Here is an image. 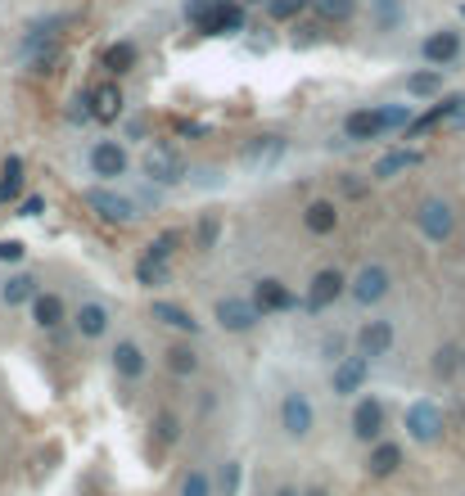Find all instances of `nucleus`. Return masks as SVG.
Listing matches in <instances>:
<instances>
[{
  "label": "nucleus",
  "instance_id": "7",
  "mask_svg": "<svg viewBox=\"0 0 465 496\" xmlns=\"http://www.w3.org/2000/svg\"><path fill=\"white\" fill-rule=\"evenodd\" d=\"M86 167L100 176V181H118L131 172V154L118 145V140H95V145L86 150Z\"/></svg>",
  "mask_w": 465,
  "mask_h": 496
},
{
  "label": "nucleus",
  "instance_id": "2",
  "mask_svg": "<svg viewBox=\"0 0 465 496\" xmlns=\"http://www.w3.org/2000/svg\"><path fill=\"white\" fill-rule=\"evenodd\" d=\"M86 203H91L95 217L109 222V226H131V222L145 217L141 203L131 199V194H122V190H113V185H91V190H86Z\"/></svg>",
  "mask_w": 465,
  "mask_h": 496
},
{
  "label": "nucleus",
  "instance_id": "54",
  "mask_svg": "<svg viewBox=\"0 0 465 496\" xmlns=\"http://www.w3.org/2000/svg\"><path fill=\"white\" fill-rule=\"evenodd\" d=\"M307 496H330V492H321V487H316V492H307Z\"/></svg>",
  "mask_w": 465,
  "mask_h": 496
},
{
  "label": "nucleus",
  "instance_id": "15",
  "mask_svg": "<svg viewBox=\"0 0 465 496\" xmlns=\"http://www.w3.org/2000/svg\"><path fill=\"white\" fill-rule=\"evenodd\" d=\"M281 429L290 438H307L316 429V411H312V402L303 393H285L281 397Z\"/></svg>",
  "mask_w": 465,
  "mask_h": 496
},
{
  "label": "nucleus",
  "instance_id": "51",
  "mask_svg": "<svg viewBox=\"0 0 465 496\" xmlns=\"http://www.w3.org/2000/svg\"><path fill=\"white\" fill-rule=\"evenodd\" d=\"M176 131H181V135H190V140H194V135H208V126H204V122H176Z\"/></svg>",
  "mask_w": 465,
  "mask_h": 496
},
{
  "label": "nucleus",
  "instance_id": "55",
  "mask_svg": "<svg viewBox=\"0 0 465 496\" xmlns=\"http://www.w3.org/2000/svg\"><path fill=\"white\" fill-rule=\"evenodd\" d=\"M461 370H465V352H461Z\"/></svg>",
  "mask_w": 465,
  "mask_h": 496
},
{
  "label": "nucleus",
  "instance_id": "22",
  "mask_svg": "<svg viewBox=\"0 0 465 496\" xmlns=\"http://www.w3.org/2000/svg\"><path fill=\"white\" fill-rule=\"evenodd\" d=\"M344 135L353 140V145H366V140H379V135H388V131H384L379 109H357V113L344 118Z\"/></svg>",
  "mask_w": 465,
  "mask_h": 496
},
{
  "label": "nucleus",
  "instance_id": "48",
  "mask_svg": "<svg viewBox=\"0 0 465 496\" xmlns=\"http://www.w3.org/2000/svg\"><path fill=\"white\" fill-rule=\"evenodd\" d=\"M126 140H150V118H131L126 122Z\"/></svg>",
  "mask_w": 465,
  "mask_h": 496
},
{
  "label": "nucleus",
  "instance_id": "10",
  "mask_svg": "<svg viewBox=\"0 0 465 496\" xmlns=\"http://www.w3.org/2000/svg\"><path fill=\"white\" fill-rule=\"evenodd\" d=\"M393 343H397V329H393V321H366L357 334H353V347H357V357H366V362H379V357H388L393 352Z\"/></svg>",
  "mask_w": 465,
  "mask_h": 496
},
{
  "label": "nucleus",
  "instance_id": "6",
  "mask_svg": "<svg viewBox=\"0 0 465 496\" xmlns=\"http://www.w3.org/2000/svg\"><path fill=\"white\" fill-rule=\"evenodd\" d=\"M344 289H348L344 271H335V266L316 271V275H312V285H307V298H303V312H307V316H321L330 303H339V298H344Z\"/></svg>",
  "mask_w": 465,
  "mask_h": 496
},
{
  "label": "nucleus",
  "instance_id": "50",
  "mask_svg": "<svg viewBox=\"0 0 465 496\" xmlns=\"http://www.w3.org/2000/svg\"><path fill=\"white\" fill-rule=\"evenodd\" d=\"M0 262H23V244L19 240H0Z\"/></svg>",
  "mask_w": 465,
  "mask_h": 496
},
{
  "label": "nucleus",
  "instance_id": "28",
  "mask_svg": "<svg viewBox=\"0 0 465 496\" xmlns=\"http://www.w3.org/2000/svg\"><path fill=\"white\" fill-rule=\"evenodd\" d=\"M366 469H371V478H388V474H397V469H403V447H397V443H375L371 447V460H366Z\"/></svg>",
  "mask_w": 465,
  "mask_h": 496
},
{
  "label": "nucleus",
  "instance_id": "14",
  "mask_svg": "<svg viewBox=\"0 0 465 496\" xmlns=\"http://www.w3.org/2000/svg\"><path fill=\"white\" fill-rule=\"evenodd\" d=\"M371 366H375V362L353 357V352H348L344 362H335V375H330V393H335V397H353V393H362L366 379H371Z\"/></svg>",
  "mask_w": 465,
  "mask_h": 496
},
{
  "label": "nucleus",
  "instance_id": "26",
  "mask_svg": "<svg viewBox=\"0 0 465 496\" xmlns=\"http://www.w3.org/2000/svg\"><path fill=\"white\" fill-rule=\"evenodd\" d=\"M136 285H145V289L172 285V262H163V257H154V253H141V257H136Z\"/></svg>",
  "mask_w": 465,
  "mask_h": 496
},
{
  "label": "nucleus",
  "instance_id": "13",
  "mask_svg": "<svg viewBox=\"0 0 465 496\" xmlns=\"http://www.w3.org/2000/svg\"><path fill=\"white\" fill-rule=\"evenodd\" d=\"M447 122L465 126V95H447V100H438L429 113L412 118V126H407V140H416V135H425V131H434V126H447Z\"/></svg>",
  "mask_w": 465,
  "mask_h": 496
},
{
  "label": "nucleus",
  "instance_id": "38",
  "mask_svg": "<svg viewBox=\"0 0 465 496\" xmlns=\"http://www.w3.org/2000/svg\"><path fill=\"white\" fill-rule=\"evenodd\" d=\"M176 248H181V235H176V231H163V235H154V240L145 244V253H154V257H163V262H172Z\"/></svg>",
  "mask_w": 465,
  "mask_h": 496
},
{
  "label": "nucleus",
  "instance_id": "43",
  "mask_svg": "<svg viewBox=\"0 0 465 496\" xmlns=\"http://www.w3.org/2000/svg\"><path fill=\"white\" fill-rule=\"evenodd\" d=\"M69 122H73V126H82V122H91V100H86V91L69 100Z\"/></svg>",
  "mask_w": 465,
  "mask_h": 496
},
{
  "label": "nucleus",
  "instance_id": "19",
  "mask_svg": "<svg viewBox=\"0 0 465 496\" xmlns=\"http://www.w3.org/2000/svg\"><path fill=\"white\" fill-rule=\"evenodd\" d=\"M86 100H91V118H95V122H104V126H109V122H118V118H122V104H126V100H122V86H118L113 77L95 82V86L86 91Z\"/></svg>",
  "mask_w": 465,
  "mask_h": 496
},
{
  "label": "nucleus",
  "instance_id": "34",
  "mask_svg": "<svg viewBox=\"0 0 465 496\" xmlns=\"http://www.w3.org/2000/svg\"><path fill=\"white\" fill-rule=\"evenodd\" d=\"M438 91H443V73H438V68H420V73L407 77V95H416V100H434Z\"/></svg>",
  "mask_w": 465,
  "mask_h": 496
},
{
  "label": "nucleus",
  "instance_id": "27",
  "mask_svg": "<svg viewBox=\"0 0 465 496\" xmlns=\"http://www.w3.org/2000/svg\"><path fill=\"white\" fill-rule=\"evenodd\" d=\"M150 312H154V321H159V325H167V329H181V334H199V329H204V325H199V321H194V316H190L181 303H167V298H159Z\"/></svg>",
  "mask_w": 465,
  "mask_h": 496
},
{
  "label": "nucleus",
  "instance_id": "31",
  "mask_svg": "<svg viewBox=\"0 0 465 496\" xmlns=\"http://www.w3.org/2000/svg\"><path fill=\"white\" fill-rule=\"evenodd\" d=\"M163 362H167V370H172V375L190 379V375L199 370V352H194L190 343H167V352H163Z\"/></svg>",
  "mask_w": 465,
  "mask_h": 496
},
{
  "label": "nucleus",
  "instance_id": "42",
  "mask_svg": "<svg viewBox=\"0 0 465 496\" xmlns=\"http://www.w3.org/2000/svg\"><path fill=\"white\" fill-rule=\"evenodd\" d=\"M222 5H226V0H185V19L199 23L204 14H213V10H222Z\"/></svg>",
  "mask_w": 465,
  "mask_h": 496
},
{
  "label": "nucleus",
  "instance_id": "49",
  "mask_svg": "<svg viewBox=\"0 0 465 496\" xmlns=\"http://www.w3.org/2000/svg\"><path fill=\"white\" fill-rule=\"evenodd\" d=\"M339 190H344L348 199H366V181H362V176H344V181H339Z\"/></svg>",
  "mask_w": 465,
  "mask_h": 496
},
{
  "label": "nucleus",
  "instance_id": "30",
  "mask_svg": "<svg viewBox=\"0 0 465 496\" xmlns=\"http://www.w3.org/2000/svg\"><path fill=\"white\" fill-rule=\"evenodd\" d=\"M281 154H285V135H257V140H249V145L240 150L244 163H276Z\"/></svg>",
  "mask_w": 465,
  "mask_h": 496
},
{
  "label": "nucleus",
  "instance_id": "1",
  "mask_svg": "<svg viewBox=\"0 0 465 496\" xmlns=\"http://www.w3.org/2000/svg\"><path fill=\"white\" fill-rule=\"evenodd\" d=\"M185 159L181 150L172 145V140H145V150H141V176L150 185H181L185 181Z\"/></svg>",
  "mask_w": 465,
  "mask_h": 496
},
{
  "label": "nucleus",
  "instance_id": "56",
  "mask_svg": "<svg viewBox=\"0 0 465 496\" xmlns=\"http://www.w3.org/2000/svg\"><path fill=\"white\" fill-rule=\"evenodd\" d=\"M461 19H465V5H461Z\"/></svg>",
  "mask_w": 465,
  "mask_h": 496
},
{
  "label": "nucleus",
  "instance_id": "9",
  "mask_svg": "<svg viewBox=\"0 0 465 496\" xmlns=\"http://www.w3.org/2000/svg\"><path fill=\"white\" fill-rule=\"evenodd\" d=\"M407 434H412L416 443H425V447L443 438V406H438L434 397H420V402L407 406Z\"/></svg>",
  "mask_w": 465,
  "mask_h": 496
},
{
  "label": "nucleus",
  "instance_id": "12",
  "mask_svg": "<svg viewBox=\"0 0 465 496\" xmlns=\"http://www.w3.org/2000/svg\"><path fill=\"white\" fill-rule=\"evenodd\" d=\"M461 50H465V37H461L456 28H438V32H429V37L420 41V59H425L429 68H447V63H456Z\"/></svg>",
  "mask_w": 465,
  "mask_h": 496
},
{
  "label": "nucleus",
  "instance_id": "5",
  "mask_svg": "<svg viewBox=\"0 0 465 496\" xmlns=\"http://www.w3.org/2000/svg\"><path fill=\"white\" fill-rule=\"evenodd\" d=\"M348 429H353V438H357V443H379V438H384V429H388V406H384L379 397H357Z\"/></svg>",
  "mask_w": 465,
  "mask_h": 496
},
{
  "label": "nucleus",
  "instance_id": "25",
  "mask_svg": "<svg viewBox=\"0 0 465 496\" xmlns=\"http://www.w3.org/2000/svg\"><path fill=\"white\" fill-rule=\"evenodd\" d=\"M420 163H425V154H420V150H388L384 159H375L371 176H375V181H388V176L412 172V167H420Z\"/></svg>",
  "mask_w": 465,
  "mask_h": 496
},
{
  "label": "nucleus",
  "instance_id": "53",
  "mask_svg": "<svg viewBox=\"0 0 465 496\" xmlns=\"http://www.w3.org/2000/svg\"><path fill=\"white\" fill-rule=\"evenodd\" d=\"M281 496H303V492H294V487H281Z\"/></svg>",
  "mask_w": 465,
  "mask_h": 496
},
{
  "label": "nucleus",
  "instance_id": "11",
  "mask_svg": "<svg viewBox=\"0 0 465 496\" xmlns=\"http://www.w3.org/2000/svg\"><path fill=\"white\" fill-rule=\"evenodd\" d=\"M249 303H253L262 316H276V312H290V307H294V294H290L285 280H276V275H262V280H253Z\"/></svg>",
  "mask_w": 465,
  "mask_h": 496
},
{
  "label": "nucleus",
  "instance_id": "35",
  "mask_svg": "<svg viewBox=\"0 0 465 496\" xmlns=\"http://www.w3.org/2000/svg\"><path fill=\"white\" fill-rule=\"evenodd\" d=\"M407 23V5L403 0H375V28L379 32H397Z\"/></svg>",
  "mask_w": 465,
  "mask_h": 496
},
{
  "label": "nucleus",
  "instance_id": "46",
  "mask_svg": "<svg viewBox=\"0 0 465 496\" xmlns=\"http://www.w3.org/2000/svg\"><path fill=\"white\" fill-rule=\"evenodd\" d=\"M194 185L199 190H217L222 185V172L217 167H194Z\"/></svg>",
  "mask_w": 465,
  "mask_h": 496
},
{
  "label": "nucleus",
  "instance_id": "37",
  "mask_svg": "<svg viewBox=\"0 0 465 496\" xmlns=\"http://www.w3.org/2000/svg\"><path fill=\"white\" fill-rule=\"evenodd\" d=\"M307 5H312V0H267V19H272V23H290V19H298Z\"/></svg>",
  "mask_w": 465,
  "mask_h": 496
},
{
  "label": "nucleus",
  "instance_id": "40",
  "mask_svg": "<svg viewBox=\"0 0 465 496\" xmlns=\"http://www.w3.org/2000/svg\"><path fill=\"white\" fill-rule=\"evenodd\" d=\"M154 438H159V443H176V438H181V419L167 415V411H159V415H154Z\"/></svg>",
  "mask_w": 465,
  "mask_h": 496
},
{
  "label": "nucleus",
  "instance_id": "24",
  "mask_svg": "<svg viewBox=\"0 0 465 496\" xmlns=\"http://www.w3.org/2000/svg\"><path fill=\"white\" fill-rule=\"evenodd\" d=\"M73 325H78V334H82V338H104V334H109V325H113V312H109L104 303H82V307H78V316H73Z\"/></svg>",
  "mask_w": 465,
  "mask_h": 496
},
{
  "label": "nucleus",
  "instance_id": "36",
  "mask_svg": "<svg viewBox=\"0 0 465 496\" xmlns=\"http://www.w3.org/2000/svg\"><path fill=\"white\" fill-rule=\"evenodd\" d=\"M456 370H461V347H456V343H443V347L434 352V375H438V379H452Z\"/></svg>",
  "mask_w": 465,
  "mask_h": 496
},
{
  "label": "nucleus",
  "instance_id": "52",
  "mask_svg": "<svg viewBox=\"0 0 465 496\" xmlns=\"http://www.w3.org/2000/svg\"><path fill=\"white\" fill-rule=\"evenodd\" d=\"M240 5H244V10H249V5H267V0H240Z\"/></svg>",
  "mask_w": 465,
  "mask_h": 496
},
{
  "label": "nucleus",
  "instance_id": "20",
  "mask_svg": "<svg viewBox=\"0 0 465 496\" xmlns=\"http://www.w3.org/2000/svg\"><path fill=\"white\" fill-rule=\"evenodd\" d=\"M136 63H141V45H136V41H113V45H104V50H100V68H104V73H109L113 82H118V77H126Z\"/></svg>",
  "mask_w": 465,
  "mask_h": 496
},
{
  "label": "nucleus",
  "instance_id": "23",
  "mask_svg": "<svg viewBox=\"0 0 465 496\" xmlns=\"http://www.w3.org/2000/svg\"><path fill=\"white\" fill-rule=\"evenodd\" d=\"M37 294H41V280L32 271H14L5 285H0V303H5V307H28Z\"/></svg>",
  "mask_w": 465,
  "mask_h": 496
},
{
  "label": "nucleus",
  "instance_id": "21",
  "mask_svg": "<svg viewBox=\"0 0 465 496\" xmlns=\"http://www.w3.org/2000/svg\"><path fill=\"white\" fill-rule=\"evenodd\" d=\"M28 307H32V325H37V329H45V334H50V329H59L63 321H69V303H63V294H45V289H41Z\"/></svg>",
  "mask_w": 465,
  "mask_h": 496
},
{
  "label": "nucleus",
  "instance_id": "4",
  "mask_svg": "<svg viewBox=\"0 0 465 496\" xmlns=\"http://www.w3.org/2000/svg\"><path fill=\"white\" fill-rule=\"evenodd\" d=\"M388 289H393V275H388V266H379V262H366V266L353 275V285H348V294H353L357 307H375V303H384Z\"/></svg>",
  "mask_w": 465,
  "mask_h": 496
},
{
  "label": "nucleus",
  "instance_id": "29",
  "mask_svg": "<svg viewBox=\"0 0 465 496\" xmlns=\"http://www.w3.org/2000/svg\"><path fill=\"white\" fill-rule=\"evenodd\" d=\"M303 226L312 231V235H330L339 226V212H335V203L330 199H312L307 207H303Z\"/></svg>",
  "mask_w": 465,
  "mask_h": 496
},
{
  "label": "nucleus",
  "instance_id": "32",
  "mask_svg": "<svg viewBox=\"0 0 465 496\" xmlns=\"http://www.w3.org/2000/svg\"><path fill=\"white\" fill-rule=\"evenodd\" d=\"M23 194V159L10 154L5 167H0V203H14Z\"/></svg>",
  "mask_w": 465,
  "mask_h": 496
},
{
  "label": "nucleus",
  "instance_id": "47",
  "mask_svg": "<svg viewBox=\"0 0 465 496\" xmlns=\"http://www.w3.org/2000/svg\"><path fill=\"white\" fill-rule=\"evenodd\" d=\"M41 212H45V199H41V194H28V199L19 203V217H41Z\"/></svg>",
  "mask_w": 465,
  "mask_h": 496
},
{
  "label": "nucleus",
  "instance_id": "17",
  "mask_svg": "<svg viewBox=\"0 0 465 496\" xmlns=\"http://www.w3.org/2000/svg\"><path fill=\"white\" fill-rule=\"evenodd\" d=\"M109 362H113V375L118 379H145V370H150V357H145V347L136 343V338H122V343H113V352H109Z\"/></svg>",
  "mask_w": 465,
  "mask_h": 496
},
{
  "label": "nucleus",
  "instance_id": "44",
  "mask_svg": "<svg viewBox=\"0 0 465 496\" xmlns=\"http://www.w3.org/2000/svg\"><path fill=\"white\" fill-rule=\"evenodd\" d=\"M240 492V460H226L222 465V496H235Z\"/></svg>",
  "mask_w": 465,
  "mask_h": 496
},
{
  "label": "nucleus",
  "instance_id": "3",
  "mask_svg": "<svg viewBox=\"0 0 465 496\" xmlns=\"http://www.w3.org/2000/svg\"><path fill=\"white\" fill-rule=\"evenodd\" d=\"M416 231H420L429 244H447L452 231H456V212H452V203H447V199H425V203L416 207Z\"/></svg>",
  "mask_w": 465,
  "mask_h": 496
},
{
  "label": "nucleus",
  "instance_id": "41",
  "mask_svg": "<svg viewBox=\"0 0 465 496\" xmlns=\"http://www.w3.org/2000/svg\"><path fill=\"white\" fill-rule=\"evenodd\" d=\"M348 357V338L344 334H325L321 338V362H344Z\"/></svg>",
  "mask_w": 465,
  "mask_h": 496
},
{
  "label": "nucleus",
  "instance_id": "18",
  "mask_svg": "<svg viewBox=\"0 0 465 496\" xmlns=\"http://www.w3.org/2000/svg\"><path fill=\"white\" fill-rule=\"evenodd\" d=\"M73 23V14H45V19H32L28 28H23V41H19V54H32V50H41V45H54L59 41V32Z\"/></svg>",
  "mask_w": 465,
  "mask_h": 496
},
{
  "label": "nucleus",
  "instance_id": "16",
  "mask_svg": "<svg viewBox=\"0 0 465 496\" xmlns=\"http://www.w3.org/2000/svg\"><path fill=\"white\" fill-rule=\"evenodd\" d=\"M204 37H235V32H244L249 28V10L240 5V0H226L222 10H213V14H204L194 23Z\"/></svg>",
  "mask_w": 465,
  "mask_h": 496
},
{
  "label": "nucleus",
  "instance_id": "45",
  "mask_svg": "<svg viewBox=\"0 0 465 496\" xmlns=\"http://www.w3.org/2000/svg\"><path fill=\"white\" fill-rule=\"evenodd\" d=\"M217 235H222V222H217V217H213V222H199V248H213Z\"/></svg>",
  "mask_w": 465,
  "mask_h": 496
},
{
  "label": "nucleus",
  "instance_id": "39",
  "mask_svg": "<svg viewBox=\"0 0 465 496\" xmlns=\"http://www.w3.org/2000/svg\"><path fill=\"white\" fill-rule=\"evenodd\" d=\"M181 496H213V478H208L204 469H190V474L181 478Z\"/></svg>",
  "mask_w": 465,
  "mask_h": 496
},
{
  "label": "nucleus",
  "instance_id": "8",
  "mask_svg": "<svg viewBox=\"0 0 465 496\" xmlns=\"http://www.w3.org/2000/svg\"><path fill=\"white\" fill-rule=\"evenodd\" d=\"M213 321H217L226 334H249V329H257L262 312H257L249 298H240V294H226V298H217V307H213Z\"/></svg>",
  "mask_w": 465,
  "mask_h": 496
},
{
  "label": "nucleus",
  "instance_id": "33",
  "mask_svg": "<svg viewBox=\"0 0 465 496\" xmlns=\"http://www.w3.org/2000/svg\"><path fill=\"white\" fill-rule=\"evenodd\" d=\"M312 10H316V19L321 23H348L353 14H357V0H312Z\"/></svg>",
  "mask_w": 465,
  "mask_h": 496
}]
</instances>
